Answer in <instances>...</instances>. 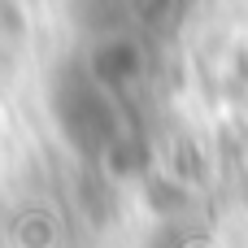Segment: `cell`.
Listing matches in <instances>:
<instances>
[{"instance_id":"obj_2","label":"cell","mask_w":248,"mask_h":248,"mask_svg":"<svg viewBox=\"0 0 248 248\" xmlns=\"http://www.w3.org/2000/svg\"><path fill=\"white\" fill-rule=\"evenodd\" d=\"M140 74V48L131 39H105L92 52V78L100 87H122Z\"/></svg>"},{"instance_id":"obj_1","label":"cell","mask_w":248,"mask_h":248,"mask_svg":"<svg viewBox=\"0 0 248 248\" xmlns=\"http://www.w3.org/2000/svg\"><path fill=\"white\" fill-rule=\"evenodd\" d=\"M57 122L70 135V144L83 148V153H109L113 140H118L113 109H109V100H105L96 78H78L74 74L57 92Z\"/></svg>"}]
</instances>
